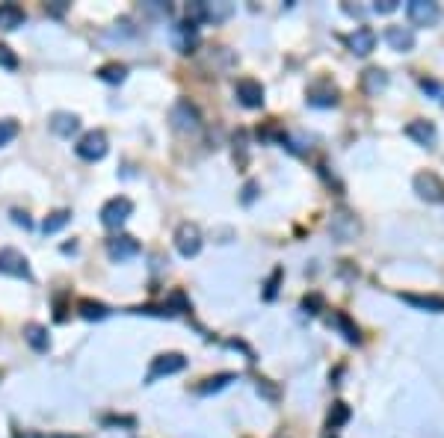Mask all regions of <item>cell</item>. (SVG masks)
<instances>
[{
	"instance_id": "cell-31",
	"label": "cell",
	"mask_w": 444,
	"mask_h": 438,
	"mask_svg": "<svg viewBox=\"0 0 444 438\" xmlns=\"http://www.w3.org/2000/svg\"><path fill=\"white\" fill-rule=\"evenodd\" d=\"M279 278H281V270H273V276H269V281H267L264 299H273V296H276V290H279Z\"/></svg>"
},
{
	"instance_id": "cell-35",
	"label": "cell",
	"mask_w": 444,
	"mask_h": 438,
	"mask_svg": "<svg viewBox=\"0 0 444 438\" xmlns=\"http://www.w3.org/2000/svg\"><path fill=\"white\" fill-rule=\"evenodd\" d=\"M12 219H15L18 225H24V228H30V217L21 214V210H12Z\"/></svg>"
},
{
	"instance_id": "cell-12",
	"label": "cell",
	"mask_w": 444,
	"mask_h": 438,
	"mask_svg": "<svg viewBox=\"0 0 444 438\" xmlns=\"http://www.w3.org/2000/svg\"><path fill=\"white\" fill-rule=\"evenodd\" d=\"M406 136L414 139V143L424 146V148H436V139H438L436 124H433V122H426V119H414V122H409V124H406Z\"/></svg>"
},
{
	"instance_id": "cell-21",
	"label": "cell",
	"mask_w": 444,
	"mask_h": 438,
	"mask_svg": "<svg viewBox=\"0 0 444 438\" xmlns=\"http://www.w3.org/2000/svg\"><path fill=\"white\" fill-rule=\"evenodd\" d=\"M362 86L367 95H379L385 86H388V75H385L382 68H367L362 75Z\"/></svg>"
},
{
	"instance_id": "cell-27",
	"label": "cell",
	"mask_w": 444,
	"mask_h": 438,
	"mask_svg": "<svg viewBox=\"0 0 444 438\" xmlns=\"http://www.w3.org/2000/svg\"><path fill=\"white\" fill-rule=\"evenodd\" d=\"M335 326L343 332V337H347L350 344H359V329L350 323V317L347 314H335Z\"/></svg>"
},
{
	"instance_id": "cell-15",
	"label": "cell",
	"mask_w": 444,
	"mask_h": 438,
	"mask_svg": "<svg viewBox=\"0 0 444 438\" xmlns=\"http://www.w3.org/2000/svg\"><path fill=\"white\" fill-rule=\"evenodd\" d=\"M308 104L311 107H335L338 104V89L332 83H317L308 89Z\"/></svg>"
},
{
	"instance_id": "cell-20",
	"label": "cell",
	"mask_w": 444,
	"mask_h": 438,
	"mask_svg": "<svg viewBox=\"0 0 444 438\" xmlns=\"http://www.w3.org/2000/svg\"><path fill=\"white\" fill-rule=\"evenodd\" d=\"M175 41H178V51L181 53H190V48L198 41V27L190 24V21H184L175 27Z\"/></svg>"
},
{
	"instance_id": "cell-33",
	"label": "cell",
	"mask_w": 444,
	"mask_h": 438,
	"mask_svg": "<svg viewBox=\"0 0 444 438\" xmlns=\"http://www.w3.org/2000/svg\"><path fill=\"white\" fill-rule=\"evenodd\" d=\"M394 9H397V0H379V4H374V12H379V15H388Z\"/></svg>"
},
{
	"instance_id": "cell-32",
	"label": "cell",
	"mask_w": 444,
	"mask_h": 438,
	"mask_svg": "<svg viewBox=\"0 0 444 438\" xmlns=\"http://www.w3.org/2000/svg\"><path fill=\"white\" fill-rule=\"evenodd\" d=\"M421 86H424V92H433V95H438V101L444 104V86H438L436 80H421Z\"/></svg>"
},
{
	"instance_id": "cell-1",
	"label": "cell",
	"mask_w": 444,
	"mask_h": 438,
	"mask_svg": "<svg viewBox=\"0 0 444 438\" xmlns=\"http://www.w3.org/2000/svg\"><path fill=\"white\" fill-rule=\"evenodd\" d=\"M75 151H77V157L80 160H89V163H95V160H101L104 154L110 151V143H107V134L104 131H89V134H83L80 139H77V146H75Z\"/></svg>"
},
{
	"instance_id": "cell-25",
	"label": "cell",
	"mask_w": 444,
	"mask_h": 438,
	"mask_svg": "<svg viewBox=\"0 0 444 438\" xmlns=\"http://www.w3.org/2000/svg\"><path fill=\"white\" fill-rule=\"evenodd\" d=\"M234 379H237L234 373H217V376H208L205 382L198 385L196 391H198V394H217V391H222V388H228V385H231Z\"/></svg>"
},
{
	"instance_id": "cell-10",
	"label": "cell",
	"mask_w": 444,
	"mask_h": 438,
	"mask_svg": "<svg viewBox=\"0 0 444 438\" xmlns=\"http://www.w3.org/2000/svg\"><path fill=\"white\" fill-rule=\"evenodd\" d=\"M406 12H409V21L418 24V27H433L441 18V9H438V4H433V0H412L406 6Z\"/></svg>"
},
{
	"instance_id": "cell-13",
	"label": "cell",
	"mask_w": 444,
	"mask_h": 438,
	"mask_svg": "<svg viewBox=\"0 0 444 438\" xmlns=\"http://www.w3.org/2000/svg\"><path fill=\"white\" fill-rule=\"evenodd\" d=\"M347 45L355 56H367L376 48V33L370 30V27H355V30L350 33V39H347Z\"/></svg>"
},
{
	"instance_id": "cell-22",
	"label": "cell",
	"mask_w": 444,
	"mask_h": 438,
	"mask_svg": "<svg viewBox=\"0 0 444 438\" xmlns=\"http://www.w3.org/2000/svg\"><path fill=\"white\" fill-rule=\"evenodd\" d=\"M77 314L83 320H104V317H110V308L104 302H95V299H80L77 302Z\"/></svg>"
},
{
	"instance_id": "cell-9",
	"label": "cell",
	"mask_w": 444,
	"mask_h": 438,
	"mask_svg": "<svg viewBox=\"0 0 444 438\" xmlns=\"http://www.w3.org/2000/svg\"><path fill=\"white\" fill-rule=\"evenodd\" d=\"M107 255H110V261H116V264L131 261V258L139 255V240H134L131 234H116V237H110V240H107Z\"/></svg>"
},
{
	"instance_id": "cell-23",
	"label": "cell",
	"mask_w": 444,
	"mask_h": 438,
	"mask_svg": "<svg viewBox=\"0 0 444 438\" xmlns=\"http://www.w3.org/2000/svg\"><path fill=\"white\" fill-rule=\"evenodd\" d=\"M234 15V4H205V21L208 24H222Z\"/></svg>"
},
{
	"instance_id": "cell-2",
	"label": "cell",
	"mask_w": 444,
	"mask_h": 438,
	"mask_svg": "<svg viewBox=\"0 0 444 438\" xmlns=\"http://www.w3.org/2000/svg\"><path fill=\"white\" fill-rule=\"evenodd\" d=\"M131 214H134V202L131 199H125V195H116V199H110V202H104V207H101V222H104V228H122V225L131 219Z\"/></svg>"
},
{
	"instance_id": "cell-3",
	"label": "cell",
	"mask_w": 444,
	"mask_h": 438,
	"mask_svg": "<svg viewBox=\"0 0 444 438\" xmlns=\"http://www.w3.org/2000/svg\"><path fill=\"white\" fill-rule=\"evenodd\" d=\"M184 367H187V359L181 356V352H160L154 361H151V367H148V376H146V382L151 385V382H157L160 376H172V373H181Z\"/></svg>"
},
{
	"instance_id": "cell-4",
	"label": "cell",
	"mask_w": 444,
	"mask_h": 438,
	"mask_svg": "<svg viewBox=\"0 0 444 438\" xmlns=\"http://www.w3.org/2000/svg\"><path fill=\"white\" fill-rule=\"evenodd\" d=\"M169 122H172V128H175V131L193 134V131H198V124H202V116H198V110L187 101V98H184V101H178L175 107H172Z\"/></svg>"
},
{
	"instance_id": "cell-19",
	"label": "cell",
	"mask_w": 444,
	"mask_h": 438,
	"mask_svg": "<svg viewBox=\"0 0 444 438\" xmlns=\"http://www.w3.org/2000/svg\"><path fill=\"white\" fill-rule=\"evenodd\" d=\"M24 24V9L18 4H0V30H15Z\"/></svg>"
},
{
	"instance_id": "cell-38",
	"label": "cell",
	"mask_w": 444,
	"mask_h": 438,
	"mask_svg": "<svg viewBox=\"0 0 444 438\" xmlns=\"http://www.w3.org/2000/svg\"><path fill=\"white\" fill-rule=\"evenodd\" d=\"M320 305V296H311V299H308V296H305V302H303V308L308 311V308H317Z\"/></svg>"
},
{
	"instance_id": "cell-34",
	"label": "cell",
	"mask_w": 444,
	"mask_h": 438,
	"mask_svg": "<svg viewBox=\"0 0 444 438\" xmlns=\"http://www.w3.org/2000/svg\"><path fill=\"white\" fill-rule=\"evenodd\" d=\"M258 391H261V394H267V397H269V400H276V391H273V388H269V385H267V379H258Z\"/></svg>"
},
{
	"instance_id": "cell-37",
	"label": "cell",
	"mask_w": 444,
	"mask_h": 438,
	"mask_svg": "<svg viewBox=\"0 0 444 438\" xmlns=\"http://www.w3.org/2000/svg\"><path fill=\"white\" fill-rule=\"evenodd\" d=\"M252 199H255V183L249 181V183H246V190H243V202H246V205H249Z\"/></svg>"
},
{
	"instance_id": "cell-36",
	"label": "cell",
	"mask_w": 444,
	"mask_h": 438,
	"mask_svg": "<svg viewBox=\"0 0 444 438\" xmlns=\"http://www.w3.org/2000/svg\"><path fill=\"white\" fill-rule=\"evenodd\" d=\"M48 9L53 12V15H63V12H65V0H53V4H51Z\"/></svg>"
},
{
	"instance_id": "cell-8",
	"label": "cell",
	"mask_w": 444,
	"mask_h": 438,
	"mask_svg": "<svg viewBox=\"0 0 444 438\" xmlns=\"http://www.w3.org/2000/svg\"><path fill=\"white\" fill-rule=\"evenodd\" d=\"M414 193L421 195L424 202H444V181L436 172H418L414 175Z\"/></svg>"
},
{
	"instance_id": "cell-30",
	"label": "cell",
	"mask_w": 444,
	"mask_h": 438,
	"mask_svg": "<svg viewBox=\"0 0 444 438\" xmlns=\"http://www.w3.org/2000/svg\"><path fill=\"white\" fill-rule=\"evenodd\" d=\"M0 65L9 68V72H15V68H18V56L12 53L6 45H0Z\"/></svg>"
},
{
	"instance_id": "cell-16",
	"label": "cell",
	"mask_w": 444,
	"mask_h": 438,
	"mask_svg": "<svg viewBox=\"0 0 444 438\" xmlns=\"http://www.w3.org/2000/svg\"><path fill=\"white\" fill-rule=\"evenodd\" d=\"M385 41H388L394 51L406 53V51L414 48V33L409 30V27H388V30H385Z\"/></svg>"
},
{
	"instance_id": "cell-11",
	"label": "cell",
	"mask_w": 444,
	"mask_h": 438,
	"mask_svg": "<svg viewBox=\"0 0 444 438\" xmlns=\"http://www.w3.org/2000/svg\"><path fill=\"white\" fill-rule=\"evenodd\" d=\"M234 92H237V101H240L243 107H249V110L264 107V86H261V83H258V80H252V77H243V80H237Z\"/></svg>"
},
{
	"instance_id": "cell-17",
	"label": "cell",
	"mask_w": 444,
	"mask_h": 438,
	"mask_svg": "<svg viewBox=\"0 0 444 438\" xmlns=\"http://www.w3.org/2000/svg\"><path fill=\"white\" fill-rule=\"evenodd\" d=\"M24 341L30 344L36 352H45L51 347V337H48V329L42 323H27L24 326Z\"/></svg>"
},
{
	"instance_id": "cell-26",
	"label": "cell",
	"mask_w": 444,
	"mask_h": 438,
	"mask_svg": "<svg viewBox=\"0 0 444 438\" xmlns=\"http://www.w3.org/2000/svg\"><path fill=\"white\" fill-rule=\"evenodd\" d=\"M98 77H101L104 83H122V80L127 77V65H122V63H107V65L98 68Z\"/></svg>"
},
{
	"instance_id": "cell-5",
	"label": "cell",
	"mask_w": 444,
	"mask_h": 438,
	"mask_svg": "<svg viewBox=\"0 0 444 438\" xmlns=\"http://www.w3.org/2000/svg\"><path fill=\"white\" fill-rule=\"evenodd\" d=\"M0 276H9V278H33L30 273V261H27L18 249H0Z\"/></svg>"
},
{
	"instance_id": "cell-24",
	"label": "cell",
	"mask_w": 444,
	"mask_h": 438,
	"mask_svg": "<svg viewBox=\"0 0 444 438\" xmlns=\"http://www.w3.org/2000/svg\"><path fill=\"white\" fill-rule=\"evenodd\" d=\"M68 219H71V210H65V207L53 210V214H48V217H45V222H42V231H45V234H56V231H63L65 225H68Z\"/></svg>"
},
{
	"instance_id": "cell-14",
	"label": "cell",
	"mask_w": 444,
	"mask_h": 438,
	"mask_svg": "<svg viewBox=\"0 0 444 438\" xmlns=\"http://www.w3.org/2000/svg\"><path fill=\"white\" fill-rule=\"evenodd\" d=\"M51 131L56 134V136H63V139H68L71 134H77V128H80V119H77V112H53L51 116Z\"/></svg>"
},
{
	"instance_id": "cell-18",
	"label": "cell",
	"mask_w": 444,
	"mask_h": 438,
	"mask_svg": "<svg viewBox=\"0 0 444 438\" xmlns=\"http://www.w3.org/2000/svg\"><path fill=\"white\" fill-rule=\"evenodd\" d=\"M400 299L421 308V311H436V314H441L444 311V296H414V293H400Z\"/></svg>"
},
{
	"instance_id": "cell-39",
	"label": "cell",
	"mask_w": 444,
	"mask_h": 438,
	"mask_svg": "<svg viewBox=\"0 0 444 438\" xmlns=\"http://www.w3.org/2000/svg\"><path fill=\"white\" fill-rule=\"evenodd\" d=\"M329 438H332V435H329Z\"/></svg>"
},
{
	"instance_id": "cell-28",
	"label": "cell",
	"mask_w": 444,
	"mask_h": 438,
	"mask_svg": "<svg viewBox=\"0 0 444 438\" xmlns=\"http://www.w3.org/2000/svg\"><path fill=\"white\" fill-rule=\"evenodd\" d=\"M347 420H350V406L347 403H335L332 412H329V430H335V427H341V423H347Z\"/></svg>"
},
{
	"instance_id": "cell-29",
	"label": "cell",
	"mask_w": 444,
	"mask_h": 438,
	"mask_svg": "<svg viewBox=\"0 0 444 438\" xmlns=\"http://www.w3.org/2000/svg\"><path fill=\"white\" fill-rule=\"evenodd\" d=\"M15 136H18V122H12V119H0V148L9 146Z\"/></svg>"
},
{
	"instance_id": "cell-6",
	"label": "cell",
	"mask_w": 444,
	"mask_h": 438,
	"mask_svg": "<svg viewBox=\"0 0 444 438\" xmlns=\"http://www.w3.org/2000/svg\"><path fill=\"white\" fill-rule=\"evenodd\" d=\"M175 249L184 258H196L202 252V231H198L196 222H181L175 231Z\"/></svg>"
},
{
	"instance_id": "cell-7",
	"label": "cell",
	"mask_w": 444,
	"mask_h": 438,
	"mask_svg": "<svg viewBox=\"0 0 444 438\" xmlns=\"http://www.w3.org/2000/svg\"><path fill=\"white\" fill-rule=\"evenodd\" d=\"M329 231H332V237L341 240V243H350V240L359 237L362 225L353 214H347V210H338V214H332V219H329Z\"/></svg>"
}]
</instances>
